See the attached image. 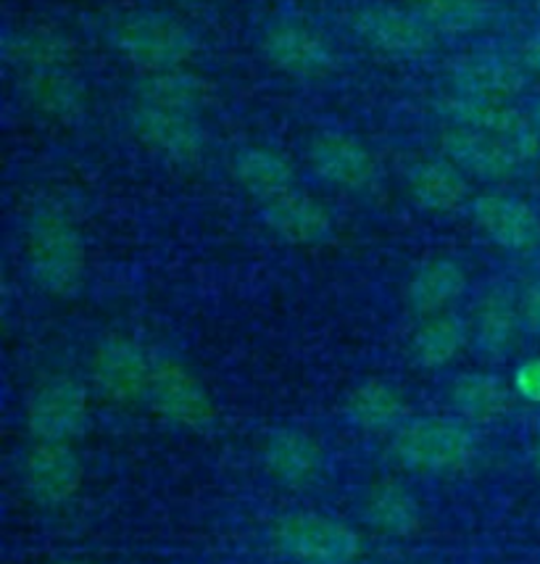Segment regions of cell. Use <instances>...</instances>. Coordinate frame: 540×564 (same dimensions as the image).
Returning <instances> with one entry per match:
<instances>
[{"label":"cell","instance_id":"18","mask_svg":"<svg viewBox=\"0 0 540 564\" xmlns=\"http://www.w3.org/2000/svg\"><path fill=\"white\" fill-rule=\"evenodd\" d=\"M267 473L288 488H303L322 475L324 452L312 433L301 427H274L269 430L261 446Z\"/></svg>","mask_w":540,"mask_h":564},{"label":"cell","instance_id":"31","mask_svg":"<svg viewBox=\"0 0 540 564\" xmlns=\"http://www.w3.org/2000/svg\"><path fill=\"white\" fill-rule=\"evenodd\" d=\"M511 388L519 399H525L528 404H540V356H530L522 365L515 369V380Z\"/></svg>","mask_w":540,"mask_h":564},{"label":"cell","instance_id":"28","mask_svg":"<svg viewBox=\"0 0 540 564\" xmlns=\"http://www.w3.org/2000/svg\"><path fill=\"white\" fill-rule=\"evenodd\" d=\"M511 399L515 388L493 372H464L451 386V406L469 422L501 420Z\"/></svg>","mask_w":540,"mask_h":564},{"label":"cell","instance_id":"12","mask_svg":"<svg viewBox=\"0 0 540 564\" xmlns=\"http://www.w3.org/2000/svg\"><path fill=\"white\" fill-rule=\"evenodd\" d=\"M24 491L37 507L56 509L69 503L85 482V467L72 443L35 441L22 465Z\"/></svg>","mask_w":540,"mask_h":564},{"label":"cell","instance_id":"35","mask_svg":"<svg viewBox=\"0 0 540 564\" xmlns=\"http://www.w3.org/2000/svg\"><path fill=\"white\" fill-rule=\"evenodd\" d=\"M532 462H536V467H538V473H540V433H538L536 448H532Z\"/></svg>","mask_w":540,"mask_h":564},{"label":"cell","instance_id":"7","mask_svg":"<svg viewBox=\"0 0 540 564\" xmlns=\"http://www.w3.org/2000/svg\"><path fill=\"white\" fill-rule=\"evenodd\" d=\"M350 30L385 58H422L435 48V32L409 6L367 3L350 17Z\"/></svg>","mask_w":540,"mask_h":564},{"label":"cell","instance_id":"26","mask_svg":"<svg viewBox=\"0 0 540 564\" xmlns=\"http://www.w3.org/2000/svg\"><path fill=\"white\" fill-rule=\"evenodd\" d=\"M346 417L367 433H385L409 420V404L393 382L369 378L348 393Z\"/></svg>","mask_w":540,"mask_h":564},{"label":"cell","instance_id":"19","mask_svg":"<svg viewBox=\"0 0 540 564\" xmlns=\"http://www.w3.org/2000/svg\"><path fill=\"white\" fill-rule=\"evenodd\" d=\"M449 83L451 93L458 96L511 104V98H517L525 87V66L501 53H472L451 64Z\"/></svg>","mask_w":540,"mask_h":564},{"label":"cell","instance_id":"3","mask_svg":"<svg viewBox=\"0 0 540 564\" xmlns=\"http://www.w3.org/2000/svg\"><path fill=\"white\" fill-rule=\"evenodd\" d=\"M390 456L414 473L449 475L469 467L477 456L475 433L458 420L417 417L393 430Z\"/></svg>","mask_w":540,"mask_h":564},{"label":"cell","instance_id":"30","mask_svg":"<svg viewBox=\"0 0 540 564\" xmlns=\"http://www.w3.org/2000/svg\"><path fill=\"white\" fill-rule=\"evenodd\" d=\"M409 9L420 13L435 35H475L490 30L498 17L493 0H409Z\"/></svg>","mask_w":540,"mask_h":564},{"label":"cell","instance_id":"38","mask_svg":"<svg viewBox=\"0 0 540 564\" xmlns=\"http://www.w3.org/2000/svg\"><path fill=\"white\" fill-rule=\"evenodd\" d=\"M530 3H532V9H536V11L540 13V0H530Z\"/></svg>","mask_w":540,"mask_h":564},{"label":"cell","instance_id":"37","mask_svg":"<svg viewBox=\"0 0 540 564\" xmlns=\"http://www.w3.org/2000/svg\"><path fill=\"white\" fill-rule=\"evenodd\" d=\"M58 564H87V562H79V560H66V562H58Z\"/></svg>","mask_w":540,"mask_h":564},{"label":"cell","instance_id":"32","mask_svg":"<svg viewBox=\"0 0 540 564\" xmlns=\"http://www.w3.org/2000/svg\"><path fill=\"white\" fill-rule=\"evenodd\" d=\"M519 319H522V330L540 338V280H532L519 293Z\"/></svg>","mask_w":540,"mask_h":564},{"label":"cell","instance_id":"4","mask_svg":"<svg viewBox=\"0 0 540 564\" xmlns=\"http://www.w3.org/2000/svg\"><path fill=\"white\" fill-rule=\"evenodd\" d=\"M274 549L290 564H356L361 539L348 522L320 512H288L272 525Z\"/></svg>","mask_w":540,"mask_h":564},{"label":"cell","instance_id":"22","mask_svg":"<svg viewBox=\"0 0 540 564\" xmlns=\"http://www.w3.org/2000/svg\"><path fill=\"white\" fill-rule=\"evenodd\" d=\"M407 185L411 200L430 214H454L469 198L467 174L443 156L422 159L411 164Z\"/></svg>","mask_w":540,"mask_h":564},{"label":"cell","instance_id":"33","mask_svg":"<svg viewBox=\"0 0 540 564\" xmlns=\"http://www.w3.org/2000/svg\"><path fill=\"white\" fill-rule=\"evenodd\" d=\"M519 62H522L525 69L540 74V32L525 40L522 51H519Z\"/></svg>","mask_w":540,"mask_h":564},{"label":"cell","instance_id":"21","mask_svg":"<svg viewBox=\"0 0 540 564\" xmlns=\"http://www.w3.org/2000/svg\"><path fill=\"white\" fill-rule=\"evenodd\" d=\"M467 291V270L456 259L438 257L417 267L407 282V306L417 317L445 314Z\"/></svg>","mask_w":540,"mask_h":564},{"label":"cell","instance_id":"9","mask_svg":"<svg viewBox=\"0 0 540 564\" xmlns=\"http://www.w3.org/2000/svg\"><path fill=\"white\" fill-rule=\"evenodd\" d=\"M145 404L164 420L187 430H206L216 420L214 399L204 380L172 356H156L153 361Z\"/></svg>","mask_w":540,"mask_h":564},{"label":"cell","instance_id":"6","mask_svg":"<svg viewBox=\"0 0 540 564\" xmlns=\"http://www.w3.org/2000/svg\"><path fill=\"white\" fill-rule=\"evenodd\" d=\"M90 422V395L77 378L53 375L32 388L24 409V425L35 441L72 443Z\"/></svg>","mask_w":540,"mask_h":564},{"label":"cell","instance_id":"15","mask_svg":"<svg viewBox=\"0 0 540 564\" xmlns=\"http://www.w3.org/2000/svg\"><path fill=\"white\" fill-rule=\"evenodd\" d=\"M477 230L506 253L530 257L540 248V217L528 200L506 193H483L469 204Z\"/></svg>","mask_w":540,"mask_h":564},{"label":"cell","instance_id":"14","mask_svg":"<svg viewBox=\"0 0 540 564\" xmlns=\"http://www.w3.org/2000/svg\"><path fill=\"white\" fill-rule=\"evenodd\" d=\"M441 156L456 164L467 177L506 180L530 164L528 156L509 140L467 130V127L445 124L438 135Z\"/></svg>","mask_w":540,"mask_h":564},{"label":"cell","instance_id":"29","mask_svg":"<svg viewBox=\"0 0 540 564\" xmlns=\"http://www.w3.org/2000/svg\"><path fill=\"white\" fill-rule=\"evenodd\" d=\"M469 330L456 314L445 312L424 317L409 340V354L420 369H443L458 359L467 346Z\"/></svg>","mask_w":540,"mask_h":564},{"label":"cell","instance_id":"8","mask_svg":"<svg viewBox=\"0 0 540 564\" xmlns=\"http://www.w3.org/2000/svg\"><path fill=\"white\" fill-rule=\"evenodd\" d=\"M153 356L130 335L111 333L98 340L90 359V378L96 391L111 404H140L145 401L153 375Z\"/></svg>","mask_w":540,"mask_h":564},{"label":"cell","instance_id":"16","mask_svg":"<svg viewBox=\"0 0 540 564\" xmlns=\"http://www.w3.org/2000/svg\"><path fill=\"white\" fill-rule=\"evenodd\" d=\"M261 219L282 243L312 248L322 246L333 238L335 219L320 198L303 191H290L285 196L267 200L261 209Z\"/></svg>","mask_w":540,"mask_h":564},{"label":"cell","instance_id":"23","mask_svg":"<svg viewBox=\"0 0 540 564\" xmlns=\"http://www.w3.org/2000/svg\"><path fill=\"white\" fill-rule=\"evenodd\" d=\"M522 330L519 319V295H515L506 285L490 288L488 293L477 301L475 319H472V340L477 351L488 359H501L517 344V335Z\"/></svg>","mask_w":540,"mask_h":564},{"label":"cell","instance_id":"25","mask_svg":"<svg viewBox=\"0 0 540 564\" xmlns=\"http://www.w3.org/2000/svg\"><path fill=\"white\" fill-rule=\"evenodd\" d=\"M233 177L251 198L261 204L285 196L295 187V170L290 159L272 145H246L235 153Z\"/></svg>","mask_w":540,"mask_h":564},{"label":"cell","instance_id":"17","mask_svg":"<svg viewBox=\"0 0 540 564\" xmlns=\"http://www.w3.org/2000/svg\"><path fill=\"white\" fill-rule=\"evenodd\" d=\"M19 93L40 117L74 124L87 113V90L72 66H51L17 74Z\"/></svg>","mask_w":540,"mask_h":564},{"label":"cell","instance_id":"34","mask_svg":"<svg viewBox=\"0 0 540 564\" xmlns=\"http://www.w3.org/2000/svg\"><path fill=\"white\" fill-rule=\"evenodd\" d=\"M530 119H532V124H536V130H538V135H540V98L536 100V104H532Z\"/></svg>","mask_w":540,"mask_h":564},{"label":"cell","instance_id":"2","mask_svg":"<svg viewBox=\"0 0 540 564\" xmlns=\"http://www.w3.org/2000/svg\"><path fill=\"white\" fill-rule=\"evenodd\" d=\"M114 51L143 74L191 66L198 37L182 19L166 11H127L108 30Z\"/></svg>","mask_w":540,"mask_h":564},{"label":"cell","instance_id":"36","mask_svg":"<svg viewBox=\"0 0 540 564\" xmlns=\"http://www.w3.org/2000/svg\"><path fill=\"white\" fill-rule=\"evenodd\" d=\"M174 3H182V6H193V3H206V0H174Z\"/></svg>","mask_w":540,"mask_h":564},{"label":"cell","instance_id":"20","mask_svg":"<svg viewBox=\"0 0 540 564\" xmlns=\"http://www.w3.org/2000/svg\"><path fill=\"white\" fill-rule=\"evenodd\" d=\"M134 96L138 104L201 117V111L214 100V83L193 66H177V69L143 74L134 87Z\"/></svg>","mask_w":540,"mask_h":564},{"label":"cell","instance_id":"11","mask_svg":"<svg viewBox=\"0 0 540 564\" xmlns=\"http://www.w3.org/2000/svg\"><path fill=\"white\" fill-rule=\"evenodd\" d=\"M132 135L166 164L198 166L206 156V130L195 113L134 104L130 111Z\"/></svg>","mask_w":540,"mask_h":564},{"label":"cell","instance_id":"10","mask_svg":"<svg viewBox=\"0 0 540 564\" xmlns=\"http://www.w3.org/2000/svg\"><path fill=\"white\" fill-rule=\"evenodd\" d=\"M435 111L451 127H467V130L509 140L528 156L530 164L540 156V135L530 113L519 111L509 100L469 98L449 90L435 100Z\"/></svg>","mask_w":540,"mask_h":564},{"label":"cell","instance_id":"1","mask_svg":"<svg viewBox=\"0 0 540 564\" xmlns=\"http://www.w3.org/2000/svg\"><path fill=\"white\" fill-rule=\"evenodd\" d=\"M26 270L43 293L72 299L83 288L87 251L72 214L58 204H40L26 221Z\"/></svg>","mask_w":540,"mask_h":564},{"label":"cell","instance_id":"5","mask_svg":"<svg viewBox=\"0 0 540 564\" xmlns=\"http://www.w3.org/2000/svg\"><path fill=\"white\" fill-rule=\"evenodd\" d=\"M259 48L264 53L267 64L290 79L314 83L337 69L333 43L316 26L301 22V19L269 22L261 32Z\"/></svg>","mask_w":540,"mask_h":564},{"label":"cell","instance_id":"13","mask_svg":"<svg viewBox=\"0 0 540 564\" xmlns=\"http://www.w3.org/2000/svg\"><path fill=\"white\" fill-rule=\"evenodd\" d=\"M309 166L322 183L346 193H364L377 180V159L369 145L350 132L322 130L309 140Z\"/></svg>","mask_w":540,"mask_h":564},{"label":"cell","instance_id":"27","mask_svg":"<svg viewBox=\"0 0 540 564\" xmlns=\"http://www.w3.org/2000/svg\"><path fill=\"white\" fill-rule=\"evenodd\" d=\"M364 520L377 533L409 539L422 528V509L409 488H403L401 482L382 480L369 488L364 499Z\"/></svg>","mask_w":540,"mask_h":564},{"label":"cell","instance_id":"24","mask_svg":"<svg viewBox=\"0 0 540 564\" xmlns=\"http://www.w3.org/2000/svg\"><path fill=\"white\" fill-rule=\"evenodd\" d=\"M3 58L17 74L72 66L74 43L51 24H22L6 32Z\"/></svg>","mask_w":540,"mask_h":564}]
</instances>
